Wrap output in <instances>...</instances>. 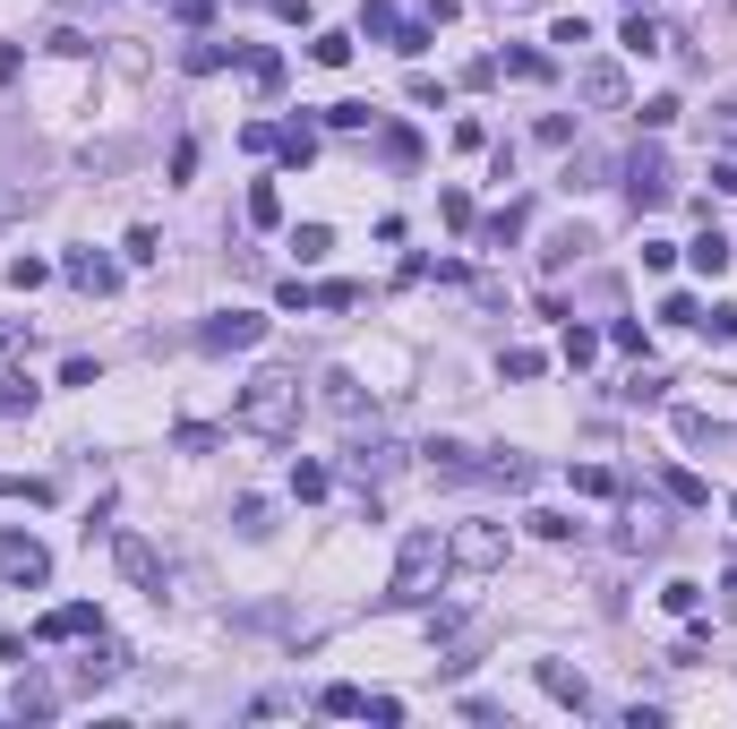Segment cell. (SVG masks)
Listing matches in <instances>:
<instances>
[{
  "label": "cell",
  "mask_w": 737,
  "mask_h": 729,
  "mask_svg": "<svg viewBox=\"0 0 737 729\" xmlns=\"http://www.w3.org/2000/svg\"><path fill=\"white\" fill-rule=\"evenodd\" d=\"M661 600H669L677 618H695V609H704V584H686V575H677V584H661Z\"/></svg>",
  "instance_id": "41"
},
{
  "label": "cell",
  "mask_w": 737,
  "mask_h": 729,
  "mask_svg": "<svg viewBox=\"0 0 737 729\" xmlns=\"http://www.w3.org/2000/svg\"><path fill=\"white\" fill-rule=\"evenodd\" d=\"M0 412L27 421V412H34V378H0Z\"/></svg>",
  "instance_id": "36"
},
{
  "label": "cell",
  "mask_w": 737,
  "mask_h": 729,
  "mask_svg": "<svg viewBox=\"0 0 737 729\" xmlns=\"http://www.w3.org/2000/svg\"><path fill=\"white\" fill-rule=\"evenodd\" d=\"M326 249H335V233H326V224H300V233H291V258H300V266H318Z\"/></svg>",
  "instance_id": "32"
},
{
  "label": "cell",
  "mask_w": 737,
  "mask_h": 729,
  "mask_svg": "<svg viewBox=\"0 0 737 729\" xmlns=\"http://www.w3.org/2000/svg\"><path fill=\"white\" fill-rule=\"evenodd\" d=\"M249 438H291V421H300V369H284V361H266L240 387V412H232Z\"/></svg>",
  "instance_id": "1"
},
{
  "label": "cell",
  "mask_w": 737,
  "mask_h": 729,
  "mask_svg": "<svg viewBox=\"0 0 737 729\" xmlns=\"http://www.w3.org/2000/svg\"><path fill=\"white\" fill-rule=\"evenodd\" d=\"M617 43H626V52H661V27H652V18H643V9H635V18H626V34H617Z\"/></svg>",
  "instance_id": "43"
},
{
  "label": "cell",
  "mask_w": 737,
  "mask_h": 729,
  "mask_svg": "<svg viewBox=\"0 0 737 729\" xmlns=\"http://www.w3.org/2000/svg\"><path fill=\"white\" fill-rule=\"evenodd\" d=\"M506 69H514V78H549V61L532 52V43H514V52H506Z\"/></svg>",
  "instance_id": "51"
},
{
  "label": "cell",
  "mask_w": 737,
  "mask_h": 729,
  "mask_svg": "<svg viewBox=\"0 0 737 729\" xmlns=\"http://www.w3.org/2000/svg\"><path fill=\"white\" fill-rule=\"evenodd\" d=\"M592 352H601V327H575V318H566V369H583Z\"/></svg>",
  "instance_id": "39"
},
{
  "label": "cell",
  "mask_w": 737,
  "mask_h": 729,
  "mask_svg": "<svg viewBox=\"0 0 737 729\" xmlns=\"http://www.w3.org/2000/svg\"><path fill=\"white\" fill-rule=\"evenodd\" d=\"M232 532H240V541H266V532H275V506H266V497H240V506H232Z\"/></svg>",
  "instance_id": "24"
},
{
  "label": "cell",
  "mask_w": 737,
  "mask_h": 729,
  "mask_svg": "<svg viewBox=\"0 0 737 729\" xmlns=\"http://www.w3.org/2000/svg\"><path fill=\"white\" fill-rule=\"evenodd\" d=\"M352 43H360V34H344V27H326L318 43H309V52H318L326 69H344V61H352Z\"/></svg>",
  "instance_id": "37"
},
{
  "label": "cell",
  "mask_w": 737,
  "mask_h": 729,
  "mask_svg": "<svg viewBox=\"0 0 737 729\" xmlns=\"http://www.w3.org/2000/svg\"><path fill=\"white\" fill-rule=\"evenodd\" d=\"M275 309H291V318H309V309H318V284H300V275H284V284H275Z\"/></svg>",
  "instance_id": "31"
},
{
  "label": "cell",
  "mask_w": 737,
  "mask_h": 729,
  "mask_svg": "<svg viewBox=\"0 0 737 729\" xmlns=\"http://www.w3.org/2000/svg\"><path fill=\"white\" fill-rule=\"evenodd\" d=\"M438 215H447L454 233H472V198H463V189H438Z\"/></svg>",
  "instance_id": "47"
},
{
  "label": "cell",
  "mask_w": 737,
  "mask_h": 729,
  "mask_svg": "<svg viewBox=\"0 0 737 729\" xmlns=\"http://www.w3.org/2000/svg\"><path fill=\"white\" fill-rule=\"evenodd\" d=\"M112 558H121V575L137 584V593H155V600H163V558H155V541H137V532H112Z\"/></svg>",
  "instance_id": "8"
},
{
  "label": "cell",
  "mask_w": 737,
  "mask_h": 729,
  "mask_svg": "<svg viewBox=\"0 0 737 729\" xmlns=\"http://www.w3.org/2000/svg\"><path fill=\"white\" fill-rule=\"evenodd\" d=\"M472 233H481V249H514V240L532 233V206H523V198H506L498 215H489V224H472Z\"/></svg>",
  "instance_id": "13"
},
{
  "label": "cell",
  "mask_w": 737,
  "mask_h": 729,
  "mask_svg": "<svg viewBox=\"0 0 737 729\" xmlns=\"http://www.w3.org/2000/svg\"><path fill=\"white\" fill-rule=\"evenodd\" d=\"M275 155H284L291 172H300V164H318V130H309V121H284V130H275Z\"/></svg>",
  "instance_id": "20"
},
{
  "label": "cell",
  "mask_w": 737,
  "mask_h": 729,
  "mask_svg": "<svg viewBox=\"0 0 737 729\" xmlns=\"http://www.w3.org/2000/svg\"><path fill=\"white\" fill-rule=\"evenodd\" d=\"M617 181H626V206H635V215H661V206L677 198V172H669V155H661V146H635Z\"/></svg>",
  "instance_id": "3"
},
{
  "label": "cell",
  "mask_w": 737,
  "mask_h": 729,
  "mask_svg": "<svg viewBox=\"0 0 737 729\" xmlns=\"http://www.w3.org/2000/svg\"><path fill=\"white\" fill-rule=\"evenodd\" d=\"M481 481H498V490H532V481H541V464H523V455H489Z\"/></svg>",
  "instance_id": "23"
},
{
  "label": "cell",
  "mask_w": 737,
  "mask_h": 729,
  "mask_svg": "<svg viewBox=\"0 0 737 729\" xmlns=\"http://www.w3.org/2000/svg\"><path fill=\"white\" fill-rule=\"evenodd\" d=\"M318 403L335 412V421H360V412H369V387H360L352 369H326V378H318Z\"/></svg>",
  "instance_id": "11"
},
{
  "label": "cell",
  "mask_w": 737,
  "mask_h": 729,
  "mask_svg": "<svg viewBox=\"0 0 737 729\" xmlns=\"http://www.w3.org/2000/svg\"><path fill=\"white\" fill-rule=\"evenodd\" d=\"M420 455H429V472H438V481H481V455H472V446H454V438H429Z\"/></svg>",
  "instance_id": "15"
},
{
  "label": "cell",
  "mask_w": 737,
  "mask_h": 729,
  "mask_svg": "<svg viewBox=\"0 0 737 729\" xmlns=\"http://www.w3.org/2000/svg\"><path fill=\"white\" fill-rule=\"evenodd\" d=\"M566 481H575V497H617V472L610 464H575Z\"/></svg>",
  "instance_id": "30"
},
{
  "label": "cell",
  "mask_w": 737,
  "mask_h": 729,
  "mask_svg": "<svg viewBox=\"0 0 737 729\" xmlns=\"http://www.w3.org/2000/svg\"><path fill=\"white\" fill-rule=\"evenodd\" d=\"M617 541H626V550H643V558H652V550H669V515H661V506H635V515H626V532H617Z\"/></svg>",
  "instance_id": "16"
},
{
  "label": "cell",
  "mask_w": 737,
  "mask_h": 729,
  "mask_svg": "<svg viewBox=\"0 0 737 729\" xmlns=\"http://www.w3.org/2000/svg\"><path fill=\"white\" fill-rule=\"evenodd\" d=\"M0 575H9L18 593H43V584H52V550H43L34 532H0Z\"/></svg>",
  "instance_id": "5"
},
{
  "label": "cell",
  "mask_w": 737,
  "mask_h": 729,
  "mask_svg": "<svg viewBox=\"0 0 737 729\" xmlns=\"http://www.w3.org/2000/svg\"><path fill=\"white\" fill-rule=\"evenodd\" d=\"M395 472H403V446L395 438H352L344 446V481H360V490H386Z\"/></svg>",
  "instance_id": "6"
},
{
  "label": "cell",
  "mask_w": 737,
  "mask_h": 729,
  "mask_svg": "<svg viewBox=\"0 0 737 729\" xmlns=\"http://www.w3.org/2000/svg\"><path fill=\"white\" fill-rule=\"evenodd\" d=\"M438 575H447V532L412 524V532H403V550H395V584H386V600H395V609H420Z\"/></svg>",
  "instance_id": "2"
},
{
  "label": "cell",
  "mask_w": 737,
  "mask_h": 729,
  "mask_svg": "<svg viewBox=\"0 0 737 729\" xmlns=\"http://www.w3.org/2000/svg\"><path fill=\"white\" fill-rule=\"evenodd\" d=\"M523 524L541 532V541H583V524L566 515V506H541V515H523Z\"/></svg>",
  "instance_id": "29"
},
{
  "label": "cell",
  "mask_w": 737,
  "mask_h": 729,
  "mask_svg": "<svg viewBox=\"0 0 737 729\" xmlns=\"http://www.w3.org/2000/svg\"><path fill=\"white\" fill-rule=\"evenodd\" d=\"M18 206H34V189H0V224H9Z\"/></svg>",
  "instance_id": "56"
},
{
  "label": "cell",
  "mask_w": 737,
  "mask_h": 729,
  "mask_svg": "<svg viewBox=\"0 0 737 729\" xmlns=\"http://www.w3.org/2000/svg\"><path fill=\"white\" fill-rule=\"evenodd\" d=\"M249 343H266V318L257 309H215L197 327V352H249Z\"/></svg>",
  "instance_id": "7"
},
{
  "label": "cell",
  "mask_w": 737,
  "mask_h": 729,
  "mask_svg": "<svg viewBox=\"0 0 737 729\" xmlns=\"http://www.w3.org/2000/svg\"><path fill=\"white\" fill-rule=\"evenodd\" d=\"M249 224H284V189H275V181L249 189Z\"/></svg>",
  "instance_id": "35"
},
{
  "label": "cell",
  "mask_w": 737,
  "mask_h": 729,
  "mask_svg": "<svg viewBox=\"0 0 737 729\" xmlns=\"http://www.w3.org/2000/svg\"><path fill=\"white\" fill-rule=\"evenodd\" d=\"M129 258H137V266L163 258V233H155V224H137V233H129Z\"/></svg>",
  "instance_id": "48"
},
{
  "label": "cell",
  "mask_w": 737,
  "mask_h": 729,
  "mask_svg": "<svg viewBox=\"0 0 737 729\" xmlns=\"http://www.w3.org/2000/svg\"><path fill=\"white\" fill-rule=\"evenodd\" d=\"M712 189H729V198H737V155H720V164H712Z\"/></svg>",
  "instance_id": "55"
},
{
  "label": "cell",
  "mask_w": 737,
  "mask_h": 729,
  "mask_svg": "<svg viewBox=\"0 0 737 729\" xmlns=\"http://www.w3.org/2000/svg\"><path fill=\"white\" fill-rule=\"evenodd\" d=\"M378 155H386V164H420V137L403 130V121H386V130H378Z\"/></svg>",
  "instance_id": "28"
},
{
  "label": "cell",
  "mask_w": 737,
  "mask_h": 729,
  "mask_svg": "<svg viewBox=\"0 0 737 729\" xmlns=\"http://www.w3.org/2000/svg\"><path fill=\"white\" fill-rule=\"evenodd\" d=\"M52 712V687H18V721H43Z\"/></svg>",
  "instance_id": "50"
},
{
  "label": "cell",
  "mask_w": 737,
  "mask_h": 729,
  "mask_svg": "<svg viewBox=\"0 0 737 729\" xmlns=\"http://www.w3.org/2000/svg\"><path fill=\"white\" fill-rule=\"evenodd\" d=\"M695 327H712L720 343H737V300H720V309H712V318H695Z\"/></svg>",
  "instance_id": "53"
},
{
  "label": "cell",
  "mask_w": 737,
  "mask_h": 729,
  "mask_svg": "<svg viewBox=\"0 0 737 729\" xmlns=\"http://www.w3.org/2000/svg\"><path fill=\"white\" fill-rule=\"evenodd\" d=\"M677 438H686V446H729L737 430H720L712 412H677Z\"/></svg>",
  "instance_id": "25"
},
{
  "label": "cell",
  "mask_w": 737,
  "mask_h": 729,
  "mask_svg": "<svg viewBox=\"0 0 737 729\" xmlns=\"http://www.w3.org/2000/svg\"><path fill=\"white\" fill-rule=\"evenodd\" d=\"M626 9H652V0H626Z\"/></svg>",
  "instance_id": "58"
},
{
  "label": "cell",
  "mask_w": 737,
  "mask_h": 729,
  "mask_svg": "<svg viewBox=\"0 0 737 729\" xmlns=\"http://www.w3.org/2000/svg\"><path fill=\"white\" fill-rule=\"evenodd\" d=\"M601 172H610V164H601V155H575V164H566V189H592Z\"/></svg>",
  "instance_id": "52"
},
{
  "label": "cell",
  "mask_w": 737,
  "mask_h": 729,
  "mask_svg": "<svg viewBox=\"0 0 737 729\" xmlns=\"http://www.w3.org/2000/svg\"><path fill=\"white\" fill-rule=\"evenodd\" d=\"M575 86H583V103L617 112V103H626V69H617V61H583V78H575Z\"/></svg>",
  "instance_id": "14"
},
{
  "label": "cell",
  "mask_w": 737,
  "mask_h": 729,
  "mask_svg": "<svg viewBox=\"0 0 737 729\" xmlns=\"http://www.w3.org/2000/svg\"><path fill=\"white\" fill-rule=\"evenodd\" d=\"M532 678H541V696H557L566 712H592V678H583V669H566V661H541Z\"/></svg>",
  "instance_id": "12"
},
{
  "label": "cell",
  "mask_w": 737,
  "mask_h": 729,
  "mask_svg": "<svg viewBox=\"0 0 737 729\" xmlns=\"http://www.w3.org/2000/svg\"><path fill=\"white\" fill-rule=\"evenodd\" d=\"M326 490H335V472H326V464H291V497H300V506L326 497Z\"/></svg>",
  "instance_id": "34"
},
{
  "label": "cell",
  "mask_w": 737,
  "mask_h": 729,
  "mask_svg": "<svg viewBox=\"0 0 737 729\" xmlns=\"http://www.w3.org/2000/svg\"><path fill=\"white\" fill-rule=\"evenodd\" d=\"M369 121H378L369 103H326V130H369Z\"/></svg>",
  "instance_id": "46"
},
{
  "label": "cell",
  "mask_w": 737,
  "mask_h": 729,
  "mask_svg": "<svg viewBox=\"0 0 737 729\" xmlns=\"http://www.w3.org/2000/svg\"><path fill=\"white\" fill-rule=\"evenodd\" d=\"M610 343H617V352H635V361L652 352V335H643V318H617V327H610Z\"/></svg>",
  "instance_id": "45"
},
{
  "label": "cell",
  "mask_w": 737,
  "mask_h": 729,
  "mask_svg": "<svg viewBox=\"0 0 737 729\" xmlns=\"http://www.w3.org/2000/svg\"><path fill=\"white\" fill-rule=\"evenodd\" d=\"M43 52H61V61H86L95 43H86V34H78V27H52V34H43Z\"/></svg>",
  "instance_id": "40"
},
{
  "label": "cell",
  "mask_w": 737,
  "mask_h": 729,
  "mask_svg": "<svg viewBox=\"0 0 737 729\" xmlns=\"http://www.w3.org/2000/svg\"><path fill=\"white\" fill-rule=\"evenodd\" d=\"M635 121H643V130H669V121H677V95H652V103L635 112Z\"/></svg>",
  "instance_id": "49"
},
{
  "label": "cell",
  "mask_w": 737,
  "mask_h": 729,
  "mask_svg": "<svg viewBox=\"0 0 737 729\" xmlns=\"http://www.w3.org/2000/svg\"><path fill=\"white\" fill-rule=\"evenodd\" d=\"M360 704H369V696H360V687H344V678H335V687H318V712H326V721H360Z\"/></svg>",
  "instance_id": "26"
},
{
  "label": "cell",
  "mask_w": 737,
  "mask_h": 729,
  "mask_svg": "<svg viewBox=\"0 0 737 729\" xmlns=\"http://www.w3.org/2000/svg\"><path fill=\"white\" fill-rule=\"evenodd\" d=\"M686 258H695V275H729L737 249H729V233H720V224H704V233L686 240Z\"/></svg>",
  "instance_id": "17"
},
{
  "label": "cell",
  "mask_w": 737,
  "mask_h": 729,
  "mask_svg": "<svg viewBox=\"0 0 737 729\" xmlns=\"http://www.w3.org/2000/svg\"><path fill=\"white\" fill-rule=\"evenodd\" d=\"M181 18H190V27H206V18H215V0H181Z\"/></svg>",
  "instance_id": "57"
},
{
  "label": "cell",
  "mask_w": 737,
  "mask_h": 729,
  "mask_svg": "<svg viewBox=\"0 0 737 729\" xmlns=\"http://www.w3.org/2000/svg\"><path fill=\"white\" fill-rule=\"evenodd\" d=\"M34 635H43V644H78V635H103V609H95V600H61V609H43V618H34Z\"/></svg>",
  "instance_id": "9"
},
{
  "label": "cell",
  "mask_w": 737,
  "mask_h": 729,
  "mask_svg": "<svg viewBox=\"0 0 737 729\" xmlns=\"http://www.w3.org/2000/svg\"><path fill=\"white\" fill-rule=\"evenodd\" d=\"M583 249H601V240L583 233V224H566V233H557V240H549V249H541V266H549V275H566V266H575Z\"/></svg>",
  "instance_id": "21"
},
{
  "label": "cell",
  "mask_w": 737,
  "mask_h": 729,
  "mask_svg": "<svg viewBox=\"0 0 737 729\" xmlns=\"http://www.w3.org/2000/svg\"><path fill=\"white\" fill-rule=\"evenodd\" d=\"M0 497H27V506H52V481H18V472H0Z\"/></svg>",
  "instance_id": "44"
},
{
  "label": "cell",
  "mask_w": 737,
  "mask_h": 729,
  "mask_svg": "<svg viewBox=\"0 0 737 729\" xmlns=\"http://www.w3.org/2000/svg\"><path fill=\"white\" fill-rule=\"evenodd\" d=\"M318 309H360V284H318Z\"/></svg>",
  "instance_id": "54"
},
{
  "label": "cell",
  "mask_w": 737,
  "mask_h": 729,
  "mask_svg": "<svg viewBox=\"0 0 737 729\" xmlns=\"http://www.w3.org/2000/svg\"><path fill=\"white\" fill-rule=\"evenodd\" d=\"M704 130H712V146H720V155H737V95H720L704 112Z\"/></svg>",
  "instance_id": "27"
},
{
  "label": "cell",
  "mask_w": 737,
  "mask_h": 729,
  "mask_svg": "<svg viewBox=\"0 0 737 729\" xmlns=\"http://www.w3.org/2000/svg\"><path fill=\"white\" fill-rule=\"evenodd\" d=\"M240 69H249V86H257V95H284V52L249 43V52H240Z\"/></svg>",
  "instance_id": "19"
},
{
  "label": "cell",
  "mask_w": 737,
  "mask_h": 729,
  "mask_svg": "<svg viewBox=\"0 0 737 729\" xmlns=\"http://www.w3.org/2000/svg\"><path fill=\"white\" fill-rule=\"evenodd\" d=\"M617 396L635 403V412H652V403H669V378H661V369L643 361V369H635V378H626V387H617Z\"/></svg>",
  "instance_id": "22"
},
{
  "label": "cell",
  "mask_w": 737,
  "mask_h": 729,
  "mask_svg": "<svg viewBox=\"0 0 737 729\" xmlns=\"http://www.w3.org/2000/svg\"><path fill=\"white\" fill-rule=\"evenodd\" d=\"M729 515H737V497H729Z\"/></svg>",
  "instance_id": "59"
},
{
  "label": "cell",
  "mask_w": 737,
  "mask_h": 729,
  "mask_svg": "<svg viewBox=\"0 0 737 729\" xmlns=\"http://www.w3.org/2000/svg\"><path fill=\"white\" fill-rule=\"evenodd\" d=\"M661 490H669L677 506H712V490H704V481H695V472H677V464L661 472Z\"/></svg>",
  "instance_id": "33"
},
{
  "label": "cell",
  "mask_w": 737,
  "mask_h": 729,
  "mask_svg": "<svg viewBox=\"0 0 737 729\" xmlns=\"http://www.w3.org/2000/svg\"><path fill=\"white\" fill-rule=\"evenodd\" d=\"M232 61V52H224V43H215V34H197V43H190V78H215V69H224Z\"/></svg>",
  "instance_id": "38"
},
{
  "label": "cell",
  "mask_w": 737,
  "mask_h": 729,
  "mask_svg": "<svg viewBox=\"0 0 737 729\" xmlns=\"http://www.w3.org/2000/svg\"><path fill=\"white\" fill-rule=\"evenodd\" d=\"M61 275H69V284H78V292H121V266H112V258H95V249H69V258H61Z\"/></svg>",
  "instance_id": "10"
},
{
  "label": "cell",
  "mask_w": 737,
  "mask_h": 729,
  "mask_svg": "<svg viewBox=\"0 0 737 729\" xmlns=\"http://www.w3.org/2000/svg\"><path fill=\"white\" fill-rule=\"evenodd\" d=\"M541 352H532V343H514V352H506V378H514V387H532V378H541Z\"/></svg>",
  "instance_id": "42"
},
{
  "label": "cell",
  "mask_w": 737,
  "mask_h": 729,
  "mask_svg": "<svg viewBox=\"0 0 737 729\" xmlns=\"http://www.w3.org/2000/svg\"><path fill=\"white\" fill-rule=\"evenodd\" d=\"M447 566H463V575L506 566V524H454L447 532Z\"/></svg>",
  "instance_id": "4"
},
{
  "label": "cell",
  "mask_w": 737,
  "mask_h": 729,
  "mask_svg": "<svg viewBox=\"0 0 737 729\" xmlns=\"http://www.w3.org/2000/svg\"><path fill=\"white\" fill-rule=\"evenodd\" d=\"M403 27H412V18H403L395 0H369V9H360V34H369V43H403Z\"/></svg>",
  "instance_id": "18"
}]
</instances>
